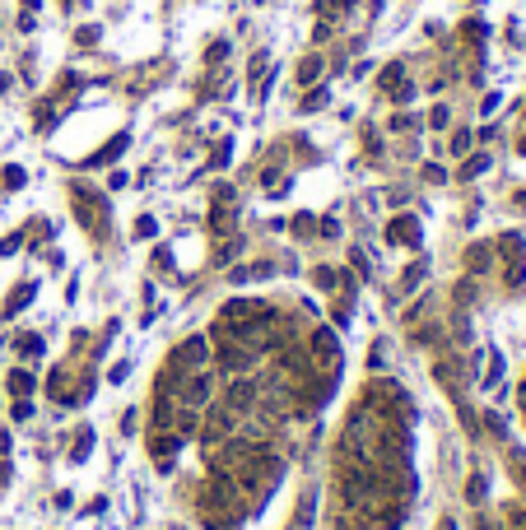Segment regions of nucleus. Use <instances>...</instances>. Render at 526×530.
Listing matches in <instances>:
<instances>
[{
  "instance_id": "obj_10",
  "label": "nucleus",
  "mask_w": 526,
  "mask_h": 530,
  "mask_svg": "<svg viewBox=\"0 0 526 530\" xmlns=\"http://www.w3.org/2000/svg\"><path fill=\"white\" fill-rule=\"evenodd\" d=\"M33 293H37V284H19V288H14V293H10V302H5V317H14V312H23V302L33 298Z\"/></svg>"
},
{
  "instance_id": "obj_13",
  "label": "nucleus",
  "mask_w": 526,
  "mask_h": 530,
  "mask_svg": "<svg viewBox=\"0 0 526 530\" xmlns=\"http://www.w3.org/2000/svg\"><path fill=\"white\" fill-rule=\"evenodd\" d=\"M317 75H322V61H317V56H308V61L298 66V84H312Z\"/></svg>"
},
{
  "instance_id": "obj_4",
  "label": "nucleus",
  "mask_w": 526,
  "mask_h": 530,
  "mask_svg": "<svg viewBox=\"0 0 526 530\" xmlns=\"http://www.w3.org/2000/svg\"><path fill=\"white\" fill-rule=\"evenodd\" d=\"M205 358H210V344H205L201 335H191V340L177 344V353H173L168 367H205Z\"/></svg>"
},
{
  "instance_id": "obj_16",
  "label": "nucleus",
  "mask_w": 526,
  "mask_h": 530,
  "mask_svg": "<svg viewBox=\"0 0 526 530\" xmlns=\"http://www.w3.org/2000/svg\"><path fill=\"white\" fill-rule=\"evenodd\" d=\"M484 167H489V158H484V154H480V158H470V163H466V167H461V177H466V182H470V177H480V172H484Z\"/></svg>"
},
{
  "instance_id": "obj_17",
  "label": "nucleus",
  "mask_w": 526,
  "mask_h": 530,
  "mask_svg": "<svg viewBox=\"0 0 526 530\" xmlns=\"http://www.w3.org/2000/svg\"><path fill=\"white\" fill-rule=\"evenodd\" d=\"M154 232H158V223L149 219V214H145V219H135V237H154Z\"/></svg>"
},
{
  "instance_id": "obj_15",
  "label": "nucleus",
  "mask_w": 526,
  "mask_h": 530,
  "mask_svg": "<svg viewBox=\"0 0 526 530\" xmlns=\"http://www.w3.org/2000/svg\"><path fill=\"white\" fill-rule=\"evenodd\" d=\"M19 353H23V358H37V353H42V340H37V335H23V340H19Z\"/></svg>"
},
{
  "instance_id": "obj_23",
  "label": "nucleus",
  "mask_w": 526,
  "mask_h": 530,
  "mask_svg": "<svg viewBox=\"0 0 526 530\" xmlns=\"http://www.w3.org/2000/svg\"><path fill=\"white\" fill-rule=\"evenodd\" d=\"M522 154H526V140H522Z\"/></svg>"
},
{
  "instance_id": "obj_7",
  "label": "nucleus",
  "mask_w": 526,
  "mask_h": 530,
  "mask_svg": "<svg viewBox=\"0 0 526 530\" xmlns=\"http://www.w3.org/2000/svg\"><path fill=\"white\" fill-rule=\"evenodd\" d=\"M228 409H233V414H247V409L257 405V382H233V387H228V400H224Z\"/></svg>"
},
{
  "instance_id": "obj_11",
  "label": "nucleus",
  "mask_w": 526,
  "mask_h": 530,
  "mask_svg": "<svg viewBox=\"0 0 526 530\" xmlns=\"http://www.w3.org/2000/svg\"><path fill=\"white\" fill-rule=\"evenodd\" d=\"M89 447H93V432L89 428H84V432H79V437H75V447H70V461H89Z\"/></svg>"
},
{
  "instance_id": "obj_20",
  "label": "nucleus",
  "mask_w": 526,
  "mask_h": 530,
  "mask_svg": "<svg viewBox=\"0 0 526 530\" xmlns=\"http://www.w3.org/2000/svg\"><path fill=\"white\" fill-rule=\"evenodd\" d=\"M498 377H503V358L493 353V363H489V387H493V382H498Z\"/></svg>"
},
{
  "instance_id": "obj_14",
  "label": "nucleus",
  "mask_w": 526,
  "mask_h": 530,
  "mask_svg": "<svg viewBox=\"0 0 526 530\" xmlns=\"http://www.w3.org/2000/svg\"><path fill=\"white\" fill-rule=\"evenodd\" d=\"M10 391H14V396H28V391H33V377H28V372H10Z\"/></svg>"
},
{
  "instance_id": "obj_21",
  "label": "nucleus",
  "mask_w": 526,
  "mask_h": 530,
  "mask_svg": "<svg viewBox=\"0 0 526 530\" xmlns=\"http://www.w3.org/2000/svg\"><path fill=\"white\" fill-rule=\"evenodd\" d=\"M5 452H10V437H5V432H0V456H5Z\"/></svg>"
},
{
  "instance_id": "obj_18",
  "label": "nucleus",
  "mask_w": 526,
  "mask_h": 530,
  "mask_svg": "<svg viewBox=\"0 0 526 530\" xmlns=\"http://www.w3.org/2000/svg\"><path fill=\"white\" fill-rule=\"evenodd\" d=\"M322 102H326V88H312V93L303 98V107H308V112H317V107H322Z\"/></svg>"
},
{
  "instance_id": "obj_6",
  "label": "nucleus",
  "mask_w": 526,
  "mask_h": 530,
  "mask_svg": "<svg viewBox=\"0 0 526 530\" xmlns=\"http://www.w3.org/2000/svg\"><path fill=\"white\" fill-rule=\"evenodd\" d=\"M257 363V353L252 349H238V344H219V367H224V372H247V367Z\"/></svg>"
},
{
  "instance_id": "obj_5",
  "label": "nucleus",
  "mask_w": 526,
  "mask_h": 530,
  "mask_svg": "<svg viewBox=\"0 0 526 530\" xmlns=\"http://www.w3.org/2000/svg\"><path fill=\"white\" fill-rule=\"evenodd\" d=\"M210 396H214V382H210L205 372H196V377H187V382H182V405H187V409L210 405Z\"/></svg>"
},
{
  "instance_id": "obj_19",
  "label": "nucleus",
  "mask_w": 526,
  "mask_h": 530,
  "mask_svg": "<svg viewBox=\"0 0 526 530\" xmlns=\"http://www.w3.org/2000/svg\"><path fill=\"white\" fill-rule=\"evenodd\" d=\"M466 144H470V135H466V131L452 135V154H466Z\"/></svg>"
},
{
  "instance_id": "obj_12",
  "label": "nucleus",
  "mask_w": 526,
  "mask_h": 530,
  "mask_svg": "<svg viewBox=\"0 0 526 530\" xmlns=\"http://www.w3.org/2000/svg\"><path fill=\"white\" fill-rule=\"evenodd\" d=\"M401 79H405V66H401V61L382 70V88H392V93H396V88H401Z\"/></svg>"
},
{
  "instance_id": "obj_3",
  "label": "nucleus",
  "mask_w": 526,
  "mask_h": 530,
  "mask_svg": "<svg viewBox=\"0 0 526 530\" xmlns=\"http://www.w3.org/2000/svg\"><path fill=\"white\" fill-rule=\"evenodd\" d=\"M340 363V340H336V331H317L312 335V344H308V367H331Z\"/></svg>"
},
{
  "instance_id": "obj_9",
  "label": "nucleus",
  "mask_w": 526,
  "mask_h": 530,
  "mask_svg": "<svg viewBox=\"0 0 526 530\" xmlns=\"http://www.w3.org/2000/svg\"><path fill=\"white\" fill-rule=\"evenodd\" d=\"M122 149H126V135H117V140H112V144H103L98 154H93V158H89V167H103V163H112V158H117V154H122Z\"/></svg>"
},
{
  "instance_id": "obj_2",
  "label": "nucleus",
  "mask_w": 526,
  "mask_h": 530,
  "mask_svg": "<svg viewBox=\"0 0 526 530\" xmlns=\"http://www.w3.org/2000/svg\"><path fill=\"white\" fill-rule=\"evenodd\" d=\"M70 205H75V219L84 223V228H93V232L107 228V200H103L98 191H84V187H79L75 196H70Z\"/></svg>"
},
{
  "instance_id": "obj_22",
  "label": "nucleus",
  "mask_w": 526,
  "mask_h": 530,
  "mask_svg": "<svg viewBox=\"0 0 526 530\" xmlns=\"http://www.w3.org/2000/svg\"><path fill=\"white\" fill-rule=\"evenodd\" d=\"M5 88H10V75H0V93H5Z\"/></svg>"
},
{
  "instance_id": "obj_8",
  "label": "nucleus",
  "mask_w": 526,
  "mask_h": 530,
  "mask_svg": "<svg viewBox=\"0 0 526 530\" xmlns=\"http://www.w3.org/2000/svg\"><path fill=\"white\" fill-rule=\"evenodd\" d=\"M387 237H392V242H419V219H414V214L392 219L387 223Z\"/></svg>"
},
{
  "instance_id": "obj_24",
  "label": "nucleus",
  "mask_w": 526,
  "mask_h": 530,
  "mask_svg": "<svg viewBox=\"0 0 526 530\" xmlns=\"http://www.w3.org/2000/svg\"><path fill=\"white\" fill-rule=\"evenodd\" d=\"M0 479H5V470H0Z\"/></svg>"
},
{
  "instance_id": "obj_1",
  "label": "nucleus",
  "mask_w": 526,
  "mask_h": 530,
  "mask_svg": "<svg viewBox=\"0 0 526 530\" xmlns=\"http://www.w3.org/2000/svg\"><path fill=\"white\" fill-rule=\"evenodd\" d=\"M266 326H275V307L257 298H233L224 302V312L214 321V335L219 340H257V335H266Z\"/></svg>"
}]
</instances>
